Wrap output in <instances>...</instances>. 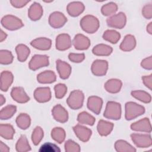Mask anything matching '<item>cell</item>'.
Instances as JSON below:
<instances>
[{
  "mask_svg": "<svg viewBox=\"0 0 152 152\" xmlns=\"http://www.w3.org/2000/svg\"><path fill=\"white\" fill-rule=\"evenodd\" d=\"M100 26L99 20L94 16L87 15L82 18L80 21L81 28L87 33H94L99 28Z\"/></svg>",
  "mask_w": 152,
  "mask_h": 152,
  "instance_id": "obj_1",
  "label": "cell"
},
{
  "mask_svg": "<svg viewBox=\"0 0 152 152\" xmlns=\"http://www.w3.org/2000/svg\"><path fill=\"white\" fill-rule=\"evenodd\" d=\"M30 45L33 48L42 50H49L52 45L50 39L46 37L37 38L30 42Z\"/></svg>",
  "mask_w": 152,
  "mask_h": 152,
  "instance_id": "obj_20",
  "label": "cell"
},
{
  "mask_svg": "<svg viewBox=\"0 0 152 152\" xmlns=\"http://www.w3.org/2000/svg\"><path fill=\"white\" fill-rule=\"evenodd\" d=\"M122 85V83L120 80L110 79L104 84V88L109 93H116L120 91Z\"/></svg>",
  "mask_w": 152,
  "mask_h": 152,
  "instance_id": "obj_27",
  "label": "cell"
},
{
  "mask_svg": "<svg viewBox=\"0 0 152 152\" xmlns=\"http://www.w3.org/2000/svg\"><path fill=\"white\" fill-rule=\"evenodd\" d=\"M65 150L67 152H79L81 149L77 143L71 140H68L65 143Z\"/></svg>",
  "mask_w": 152,
  "mask_h": 152,
  "instance_id": "obj_44",
  "label": "cell"
},
{
  "mask_svg": "<svg viewBox=\"0 0 152 152\" xmlns=\"http://www.w3.org/2000/svg\"><path fill=\"white\" fill-rule=\"evenodd\" d=\"M142 80L144 85L148 87L150 90H151L152 87V75L143 76L142 77Z\"/></svg>",
  "mask_w": 152,
  "mask_h": 152,
  "instance_id": "obj_48",
  "label": "cell"
},
{
  "mask_svg": "<svg viewBox=\"0 0 152 152\" xmlns=\"http://www.w3.org/2000/svg\"><path fill=\"white\" fill-rule=\"evenodd\" d=\"M15 134V129L10 124H1L0 135L6 140H12Z\"/></svg>",
  "mask_w": 152,
  "mask_h": 152,
  "instance_id": "obj_30",
  "label": "cell"
},
{
  "mask_svg": "<svg viewBox=\"0 0 152 152\" xmlns=\"http://www.w3.org/2000/svg\"><path fill=\"white\" fill-rule=\"evenodd\" d=\"M126 15L122 12L112 15L106 20L108 26L118 29H121L124 27L126 24Z\"/></svg>",
  "mask_w": 152,
  "mask_h": 152,
  "instance_id": "obj_6",
  "label": "cell"
},
{
  "mask_svg": "<svg viewBox=\"0 0 152 152\" xmlns=\"http://www.w3.org/2000/svg\"><path fill=\"white\" fill-rule=\"evenodd\" d=\"M84 99V93L81 90H75L71 92L66 100V103L70 108L76 110L82 107Z\"/></svg>",
  "mask_w": 152,
  "mask_h": 152,
  "instance_id": "obj_4",
  "label": "cell"
},
{
  "mask_svg": "<svg viewBox=\"0 0 152 152\" xmlns=\"http://www.w3.org/2000/svg\"><path fill=\"white\" fill-rule=\"evenodd\" d=\"M73 130L76 136L83 142L88 141L92 134L91 129L79 124L74 126L73 127Z\"/></svg>",
  "mask_w": 152,
  "mask_h": 152,
  "instance_id": "obj_14",
  "label": "cell"
},
{
  "mask_svg": "<svg viewBox=\"0 0 152 152\" xmlns=\"http://www.w3.org/2000/svg\"><path fill=\"white\" fill-rule=\"evenodd\" d=\"M103 38L111 43H116L121 38V34L114 30H106L103 35Z\"/></svg>",
  "mask_w": 152,
  "mask_h": 152,
  "instance_id": "obj_34",
  "label": "cell"
},
{
  "mask_svg": "<svg viewBox=\"0 0 152 152\" xmlns=\"http://www.w3.org/2000/svg\"><path fill=\"white\" fill-rule=\"evenodd\" d=\"M142 14L147 19L151 18V17H152V5H151V4H147L142 8Z\"/></svg>",
  "mask_w": 152,
  "mask_h": 152,
  "instance_id": "obj_46",
  "label": "cell"
},
{
  "mask_svg": "<svg viewBox=\"0 0 152 152\" xmlns=\"http://www.w3.org/2000/svg\"><path fill=\"white\" fill-rule=\"evenodd\" d=\"M108 69V63L105 60L97 59L95 60L91 65V71L94 75L103 76L104 75Z\"/></svg>",
  "mask_w": 152,
  "mask_h": 152,
  "instance_id": "obj_10",
  "label": "cell"
},
{
  "mask_svg": "<svg viewBox=\"0 0 152 152\" xmlns=\"http://www.w3.org/2000/svg\"><path fill=\"white\" fill-rule=\"evenodd\" d=\"M12 5L15 8H22L25 6L29 1H21V0H13L10 1Z\"/></svg>",
  "mask_w": 152,
  "mask_h": 152,
  "instance_id": "obj_49",
  "label": "cell"
},
{
  "mask_svg": "<svg viewBox=\"0 0 152 152\" xmlns=\"http://www.w3.org/2000/svg\"><path fill=\"white\" fill-rule=\"evenodd\" d=\"M5 102V97L3 96L2 94H1L0 95V105L2 106Z\"/></svg>",
  "mask_w": 152,
  "mask_h": 152,
  "instance_id": "obj_53",
  "label": "cell"
},
{
  "mask_svg": "<svg viewBox=\"0 0 152 152\" xmlns=\"http://www.w3.org/2000/svg\"><path fill=\"white\" fill-rule=\"evenodd\" d=\"M147 31L149 34H152V23H150L147 26Z\"/></svg>",
  "mask_w": 152,
  "mask_h": 152,
  "instance_id": "obj_52",
  "label": "cell"
},
{
  "mask_svg": "<svg viewBox=\"0 0 152 152\" xmlns=\"http://www.w3.org/2000/svg\"><path fill=\"white\" fill-rule=\"evenodd\" d=\"M131 138L135 145L139 148H147L151 145V137L148 134H132Z\"/></svg>",
  "mask_w": 152,
  "mask_h": 152,
  "instance_id": "obj_7",
  "label": "cell"
},
{
  "mask_svg": "<svg viewBox=\"0 0 152 152\" xmlns=\"http://www.w3.org/2000/svg\"><path fill=\"white\" fill-rule=\"evenodd\" d=\"M67 21L66 17L61 12L55 11L50 14L49 17V23L55 28L62 27Z\"/></svg>",
  "mask_w": 152,
  "mask_h": 152,
  "instance_id": "obj_9",
  "label": "cell"
},
{
  "mask_svg": "<svg viewBox=\"0 0 152 152\" xmlns=\"http://www.w3.org/2000/svg\"><path fill=\"white\" fill-rule=\"evenodd\" d=\"M2 26L7 30H15L24 26L22 21L12 15H7L3 17L1 21Z\"/></svg>",
  "mask_w": 152,
  "mask_h": 152,
  "instance_id": "obj_5",
  "label": "cell"
},
{
  "mask_svg": "<svg viewBox=\"0 0 152 152\" xmlns=\"http://www.w3.org/2000/svg\"><path fill=\"white\" fill-rule=\"evenodd\" d=\"M43 137V131L40 126H36L33 131L31 135V140L33 143L37 145H38Z\"/></svg>",
  "mask_w": 152,
  "mask_h": 152,
  "instance_id": "obj_41",
  "label": "cell"
},
{
  "mask_svg": "<svg viewBox=\"0 0 152 152\" xmlns=\"http://www.w3.org/2000/svg\"><path fill=\"white\" fill-rule=\"evenodd\" d=\"M43 12V8L40 4L37 2H34L28 9V16L30 20L36 21L42 17Z\"/></svg>",
  "mask_w": 152,
  "mask_h": 152,
  "instance_id": "obj_22",
  "label": "cell"
},
{
  "mask_svg": "<svg viewBox=\"0 0 152 152\" xmlns=\"http://www.w3.org/2000/svg\"><path fill=\"white\" fill-rule=\"evenodd\" d=\"M113 123L104 120H100L97 126V131L101 136H107L110 134L113 130Z\"/></svg>",
  "mask_w": 152,
  "mask_h": 152,
  "instance_id": "obj_26",
  "label": "cell"
},
{
  "mask_svg": "<svg viewBox=\"0 0 152 152\" xmlns=\"http://www.w3.org/2000/svg\"><path fill=\"white\" fill-rule=\"evenodd\" d=\"M12 74L8 71H2L1 74V90L7 91L13 82Z\"/></svg>",
  "mask_w": 152,
  "mask_h": 152,
  "instance_id": "obj_21",
  "label": "cell"
},
{
  "mask_svg": "<svg viewBox=\"0 0 152 152\" xmlns=\"http://www.w3.org/2000/svg\"><path fill=\"white\" fill-rule=\"evenodd\" d=\"M78 122L81 124H86L92 126L95 122V118L86 112H82L79 113L77 117Z\"/></svg>",
  "mask_w": 152,
  "mask_h": 152,
  "instance_id": "obj_35",
  "label": "cell"
},
{
  "mask_svg": "<svg viewBox=\"0 0 152 152\" xmlns=\"http://www.w3.org/2000/svg\"><path fill=\"white\" fill-rule=\"evenodd\" d=\"M131 95L136 99L145 103H150L151 100V97L150 94H148L147 92L142 90L132 91L131 92Z\"/></svg>",
  "mask_w": 152,
  "mask_h": 152,
  "instance_id": "obj_38",
  "label": "cell"
},
{
  "mask_svg": "<svg viewBox=\"0 0 152 152\" xmlns=\"http://www.w3.org/2000/svg\"><path fill=\"white\" fill-rule=\"evenodd\" d=\"M54 90L55 93V97L57 99L63 98L67 92V87L64 84H58L55 86Z\"/></svg>",
  "mask_w": 152,
  "mask_h": 152,
  "instance_id": "obj_42",
  "label": "cell"
},
{
  "mask_svg": "<svg viewBox=\"0 0 152 152\" xmlns=\"http://www.w3.org/2000/svg\"><path fill=\"white\" fill-rule=\"evenodd\" d=\"M92 52L97 56H109L112 52V48L107 45L99 44L93 48Z\"/></svg>",
  "mask_w": 152,
  "mask_h": 152,
  "instance_id": "obj_28",
  "label": "cell"
},
{
  "mask_svg": "<svg viewBox=\"0 0 152 152\" xmlns=\"http://www.w3.org/2000/svg\"><path fill=\"white\" fill-rule=\"evenodd\" d=\"M16 150L18 152H25L31 150V147L28 144L26 135H21L15 145Z\"/></svg>",
  "mask_w": 152,
  "mask_h": 152,
  "instance_id": "obj_33",
  "label": "cell"
},
{
  "mask_svg": "<svg viewBox=\"0 0 152 152\" xmlns=\"http://www.w3.org/2000/svg\"><path fill=\"white\" fill-rule=\"evenodd\" d=\"M7 36V34L4 32V31L2 30H1V36H0V42H2V41H4L6 37Z\"/></svg>",
  "mask_w": 152,
  "mask_h": 152,
  "instance_id": "obj_51",
  "label": "cell"
},
{
  "mask_svg": "<svg viewBox=\"0 0 152 152\" xmlns=\"http://www.w3.org/2000/svg\"><path fill=\"white\" fill-rule=\"evenodd\" d=\"M103 116L109 119H119L121 117V106L120 103L113 101L108 102Z\"/></svg>",
  "mask_w": 152,
  "mask_h": 152,
  "instance_id": "obj_3",
  "label": "cell"
},
{
  "mask_svg": "<svg viewBox=\"0 0 152 152\" xmlns=\"http://www.w3.org/2000/svg\"><path fill=\"white\" fill-rule=\"evenodd\" d=\"M135 46L136 40L135 37L131 34H127L121 43L120 49L123 51L128 52L133 50Z\"/></svg>",
  "mask_w": 152,
  "mask_h": 152,
  "instance_id": "obj_25",
  "label": "cell"
},
{
  "mask_svg": "<svg viewBox=\"0 0 152 152\" xmlns=\"http://www.w3.org/2000/svg\"><path fill=\"white\" fill-rule=\"evenodd\" d=\"M74 48L77 50L87 49L90 45V40L89 39L82 34L75 35L72 41Z\"/></svg>",
  "mask_w": 152,
  "mask_h": 152,
  "instance_id": "obj_17",
  "label": "cell"
},
{
  "mask_svg": "<svg viewBox=\"0 0 152 152\" xmlns=\"http://www.w3.org/2000/svg\"><path fill=\"white\" fill-rule=\"evenodd\" d=\"M30 118L26 113H20L16 118L17 125L21 129H27L30 126Z\"/></svg>",
  "mask_w": 152,
  "mask_h": 152,
  "instance_id": "obj_32",
  "label": "cell"
},
{
  "mask_svg": "<svg viewBox=\"0 0 152 152\" xmlns=\"http://www.w3.org/2000/svg\"><path fill=\"white\" fill-rule=\"evenodd\" d=\"M17 107L14 105H8L3 107L0 112V118L1 120L11 118L16 112Z\"/></svg>",
  "mask_w": 152,
  "mask_h": 152,
  "instance_id": "obj_36",
  "label": "cell"
},
{
  "mask_svg": "<svg viewBox=\"0 0 152 152\" xmlns=\"http://www.w3.org/2000/svg\"><path fill=\"white\" fill-rule=\"evenodd\" d=\"M72 45L70 36L66 33L59 34L56 39V48L59 50H65Z\"/></svg>",
  "mask_w": 152,
  "mask_h": 152,
  "instance_id": "obj_13",
  "label": "cell"
},
{
  "mask_svg": "<svg viewBox=\"0 0 152 152\" xmlns=\"http://www.w3.org/2000/svg\"><path fill=\"white\" fill-rule=\"evenodd\" d=\"M84 10V5L81 2H70L66 7V10L69 15L77 17L81 14Z\"/></svg>",
  "mask_w": 152,
  "mask_h": 152,
  "instance_id": "obj_23",
  "label": "cell"
},
{
  "mask_svg": "<svg viewBox=\"0 0 152 152\" xmlns=\"http://www.w3.org/2000/svg\"><path fill=\"white\" fill-rule=\"evenodd\" d=\"M118 10V6L114 2H109L102 7V13L105 16H109L115 14Z\"/></svg>",
  "mask_w": 152,
  "mask_h": 152,
  "instance_id": "obj_39",
  "label": "cell"
},
{
  "mask_svg": "<svg viewBox=\"0 0 152 152\" xmlns=\"http://www.w3.org/2000/svg\"><path fill=\"white\" fill-rule=\"evenodd\" d=\"M65 131L61 127H55L51 131L52 138L58 143H62L65 138Z\"/></svg>",
  "mask_w": 152,
  "mask_h": 152,
  "instance_id": "obj_37",
  "label": "cell"
},
{
  "mask_svg": "<svg viewBox=\"0 0 152 152\" xmlns=\"http://www.w3.org/2000/svg\"><path fill=\"white\" fill-rule=\"evenodd\" d=\"M141 65L145 69L151 70L152 69V58L151 56L144 59L141 62Z\"/></svg>",
  "mask_w": 152,
  "mask_h": 152,
  "instance_id": "obj_47",
  "label": "cell"
},
{
  "mask_svg": "<svg viewBox=\"0 0 152 152\" xmlns=\"http://www.w3.org/2000/svg\"><path fill=\"white\" fill-rule=\"evenodd\" d=\"M131 128L132 130L138 132H151V126L148 118H145L141 120H139L131 125Z\"/></svg>",
  "mask_w": 152,
  "mask_h": 152,
  "instance_id": "obj_15",
  "label": "cell"
},
{
  "mask_svg": "<svg viewBox=\"0 0 152 152\" xmlns=\"http://www.w3.org/2000/svg\"><path fill=\"white\" fill-rule=\"evenodd\" d=\"M56 76L52 71L48 70L40 72L37 75V81L42 84H49L53 83L56 81Z\"/></svg>",
  "mask_w": 152,
  "mask_h": 152,
  "instance_id": "obj_24",
  "label": "cell"
},
{
  "mask_svg": "<svg viewBox=\"0 0 152 152\" xmlns=\"http://www.w3.org/2000/svg\"><path fill=\"white\" fill-rule=\"evenodd\" d=\"M125 119L132 120L142 115L145 112V108L135 102H129L125 104Z\"/></svg>",
  "mask_w": 152,
  "mask_h": 152,
  "instance_id": "obj_2",
  "label": "cell"
},
{
  "mask_svg": "<svg viewBox=\"0 0 152 152\" xmlns=\"http://www.w3.org/2000/svg\"><path fill=\"white\" fill-rule=\"evenodd\" d=\"M11 96L14 100L20 103H26L30 100V97L27 96L23 88L20 87L12 88L11 92Z\"/></svg>",
  "mask_w": 152,
  "mask_h": 152,
  "instance_id": "obj_16",
  "label": "cell"
},
{
  "mask_svg": "<svg viewBox=\"0 0 152 152\" xmlns=\"http://www.w3.org/2000/svg\"><path fill=\"white\" fill-rule=\"evenodd\" d=\"M39 151L41 152H60L61 149L55 144L46 142L40 148Z\"/></svg>",
  "mask_w": 152,
  "mask_h": 152,
  "instance_id": "obj_43",
  "label": "cell"
},
{
  "mask_svg": "<svg viewBox=\"0 0 152 152\" xmlns=\"http://www.w3.org/2000/svg\"><path fill=\"white\" fill-rule=\"evenodd\" d=\"M69 59L73 62L76 63L81 62L85 58V55L84 53H71L68 55Z\"/></svg>",
  "mask_w": 152,
  "mask_h": 152,
  "instance_id": "obj_45",
  "label": "cell"
},
{
  "mask_svg": "<svg viewBox=\"0 0 152 152\" xmlns=\"http://www.w3.org/2000/svg\"><path fill=\"white\" fill-rule=\"evenodd\" d=\"M0 151L2 152H8L10 151V148L4 144L2 141L0 142Z\"/></svg>",
  "mask_w": 152,
  "mask_h": 152,
  "instance_id": "obj_50",
  "label": "cell"
},
{
  "mask_svg": "<svg viewBox=\"0 0 152 152\" xmlns=\"http://www.w3.org/2000/svg\"><path fill=\"white\" fill-rule=\"evenodd\" d=\"M49 57L45 55H35L31 59L28 64L30 69L35 71L42 67L46 66L49 65Z\"/></svg>",
  "mask_w": 152,
  "mask_h": 152,
  "instance_id": "obj_8",
  "label": "cell"
},
{
  "mask_svg": "<svg viewBox=\"0 0 152 152\" xmlns=\"http://www.w3.org/2000/svg\"><path fill=\"white\" fill-rule=\"evenodd\" d=\"M34 97L39 103H45L50 100L51 91L49 87H39L34 92Z\"/></svg>",
  "mask_w": 152,
  "mask_h": 152,
  "instance_id": "obj_11",
  "label": "cell"
},
{
  "mask_svg": "<svg viewBox=\"0 0 152 152\" xmlns=\"http://www.w3.org/2000/svg\"><path fill=\"white\" fill-rule=\"evenodd\" d=\"M12 60L13 55L10 51L7 50H0V62L1 64H10L12 62Z\"/></svg>",
  "mask_w": 152,
  "mask_h": 152,
  "instance_id": "obj_40",
  "label": "cell"
},
{
  "mask_svg": "<svg viewBox=\"0 0 152 152\" xmlns=\"http://www.w3.org/2000/svg\"><path fill=\"white\" fill-rule=\"evenodd\" d=\"M15 51L17 55V59L20 62H24L27 59L30 50L25 45L20 44L15 48Z\"/></svg>",
  "mask_w": 152,
  "mask_h": 152,
  "instance_id": "obj_29",
  "label": "cell"
},
{
  "mask_svg": "<svg viewBox=\"0 0 152 152\" xmlns=\"http://www.w3.org/2000/svg\"><path fill=\"white\" fill-rule=\"evenodd\" d=\"M52 114L53 118L58 122L65 123L68 121V112L61 104H56L53 107L52 110Z\"/></svg>",
  "mask_w": 152,
  "mask_h": 152,
  "instance_id": "obj_12",
  "label": "cell"
},
{
  "mask_svg": "<svg viewBox=\"0 0 152 152\" xmlns=\"http://www.w3.org/2000/svg\"><path fill=\"white\" fill-rule=\"evenodd\" d=\"M56 69L61 78L67 79L71 72V67L70 65L65 61L58 59L56 61Z\"/></svg>",
  "mask_w": 152,
  "mask_h": 152,
  "instance_id": "obj_18",
  "label": "cell"
},
{
  "mask_svg": "<svg viewBox=\"0 0 152 152\" xmlns=\"http://www.w3.org/2000/svg\"><path fill=\"white\" fill-rule=\"evenodd\" d=\"M115 148L118 152H135L136 149L126 141L119 140L115 142Z\"/></svg>",
  "mask_w": 152,
  "mask_h": 152,
  "instance_id": "obj_31",
  "label": "cell"
},
{
  "mask_svg": "<svg viewBox=\"0 0 152 152\" xmlns=\"http://www.w3.org/2000/svg\"><path fill=\"white\" fill-rule=\"evenodd\" d=\"M103 104L102 99L98 96H90L88 99L87 107L93 113L98 115L101 110Z\"/></svg>",
  "mask_w": 152,
  "mask_h": 152,
  "instance_id": "obj_19",
  "label": "cell"
}]
</instances>
